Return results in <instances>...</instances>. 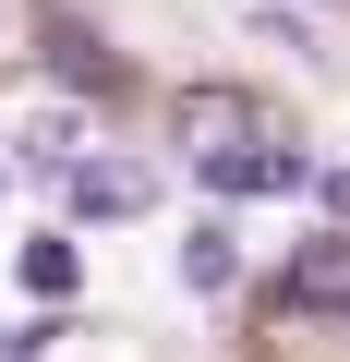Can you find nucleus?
<instances>
[{
    "instance_id": "obj_1",
    "label": "nucleus",
    "mask_w": 350,
    "mask_h": 362,
    "mask_svg": "<svg viewBox=\"0 0 350 362\" xmlns=\"http://www.w3.org/2000/svg\"><path fill=\"white\" fill-rule=\"evenodd\" d=\"M169 133H182L206 169H218V157H242V145H266V121H254V97H242V85H182Z\"/></svg>"
},
{
    "instance_id": "obj_8",
    "label": "nucleus",
    "mask_w": 350,
    "mask_h": 362,
    "mask_svg": "<svg viewBox=\"0 0 350 362\" xmlns=\"http://www.w3.org/2000/svg\"><path fill=\"white\" fill-rule=\"evenodd\" d=\"M49 350V326H0V362H37Z\"/></svg>"
},
{
    "instance_id": "obj_3",
    "label": "nucleus",
    "mask_w": 350,
    "mask_h": 362,
    "mask_svg": "<svg viewBox=\"0 0 350 362\" xmlns=\"http://www.w3.org/2000/svg\"><path fill=\"white\" fill-rule=\"evenodd\" d=\"M302 181H314V157H302V145H242V157H218V169H206V194L254 206V194H302Z\"/></svg>"
},
{
    "instance_id": "obj_4",
    "label": "nucleus",
    "mask_w": 350,
    "mask_h": 362,
    "mask_svg": "<svg viewBox=\"0 0 350 362\" xmlns=\"http://www.w3.org/2000/svg\"><path fill=\"white\" fill-rule=\"evenodd\" d=\"M290 314H350V230H326V242H302L290 254V290H278Z\"/></svg>"
},
{
    "instance_id": "obj_2",
    "label": "nucleus",
    "mask_w": 350,
    "mask_h": 362,
    "mask_svg": "<svg viewBox=\"0 0 350 362\" xmlns=\"http://www.w3.org/2000/svg\"><path fill=\"white\" fill-rule=\"evenodd\" d=\"M61 194H73V218H145V206H157V169L85 157V169H61Z\"/></svg>"
},
{
    "instance_id": "obj_9",
    "label": "nucleus",
    "mask_w": 350,
    "mask_h": 362,
    "mask_svg": "<svg viewBox=\"0 0 350 362\" xmlns=\"http://www.w3.org/2000/svg\"><path fill=\"white\" fill-rule=\"evenodd\" d=\"M326 218H338V230H350V169H326Z\"/></svg>"
},
{
    "instance_id": "obj_7",
    "label": "nucleus",
    "mask_w": 350,
    "mask_h": 362,
    "mask_svg": "<svg viewBox=\"0 0 350 362\" xmlns=\"http://www.w3.org/2000/svg\"><path fill=\"white\" fill-rule=\"evenodd\" d=\"M73 278H85L73 242H25V290H37V302H73Z\"/></svg>"
},
{
    "instance_id": "obj_6",
    "label": "nucleus",
    "mask_w": 350,
    "mask_h": 362,
    "mask_svg": "<svg viewBox=\"0 0 350 362\" xmlns=\"http://www.w3.org/2000/svg\"><path fill=\"white\" fill-rule=\"evenodd\" d=\"M13 145H25V169H49V181H61V169H85V121H73V109H37Z\"/></svg>"
},
{
    "instance_id": "obj_5",
    "label": "nucleus",
    "mask_w": 350,
    "mask_h": 362,
    "mask_svg": "<svg viewBox=\"0 0 350 362\" xmlns=\"http://www.w3.org/2000/svg\"><path fill=\"white\" fill-rule=\"evenodd\" d=\"M182 290H194V302H230V290H242V242H230V218H194V242H182Z\"/></svg>"
}]
</instances>
